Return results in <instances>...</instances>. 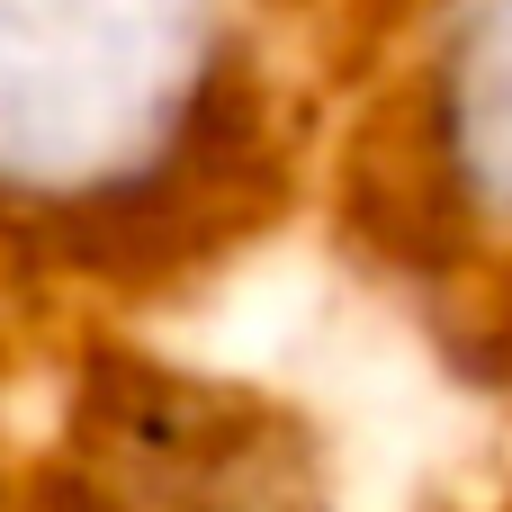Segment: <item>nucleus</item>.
Segmentation results:
<instances>
[{"instance_id": "2", "label": "nucleus", "mask_w": 512, "mask_h": 512, "mask_svg": "<svg viewBox=\"0 0 512 512\" xmlns=\"http://www.w3.org/2000/svg\"><path fill=\"white\" fill-rule=\"evenodd\" d=\"M369 207L423 270H512V0H423L369 117Z\"/></svg>"}, {"instance_id": "1", "label": "nucleus", "mask_w": 512, "mask_h": 512, "mask_svg": "<svg viewBox=\"0 0 512 512\" xmlns=\"http://www.w3.org/2000/svg\"><path fill=\"white\" fill-rule=\"evenodd\" d=\"M288 189L279 63L243 0H0V279L144 288Z\"/></svg>"}, {"instance_id": "4", "label": "nucleus", "mask_w": 512, "mask_h": 512, "mask_svg": "<svg viewBox=\"0 0 512 512\" xmlns=\"http://www.w3.org/2000/svg\"><path fill=\"white\" fill-rule=\"evenodd\" d=\"M333 9H369V18H387V9H423V0H333Z\"/></svg>"}, {"instance_id": "3", "label": "nucleus", "mask_w": 512, "mask_h": 512, "mask_svg": "<svg viewBox=\"0 0 512 512\" xmlns=\"http://www.w3.org/2000/svg\"><path fill=\"white\" fill-rule=\"evenodd\" d=\"M90 512H306V450L279 414L189 378H117L81 405L72 432Z\"/></svg>"}]
</instances>
